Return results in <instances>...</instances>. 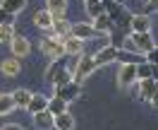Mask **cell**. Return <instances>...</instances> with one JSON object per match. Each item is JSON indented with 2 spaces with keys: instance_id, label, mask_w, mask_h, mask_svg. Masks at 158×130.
Here are the masks:
<instances>
[{
  "instance_id": "3957f363",
  "label": "cell",
  "mask_w": 158,
  "mask_h": 130,
  "mask_svg": "<svg viewBox=\"0 0 158 130\" xmlns=\"http://www.w3.org/2000/svg\"><path fill=\"white\" fill-rule=\"evenodd\" d=\"M41 53L50 60H62L65 58V48H62V41L55 36H46L41 39Z\"/></svg>"
},
{
  "instance_id": "2e32d148",
  "label": "cell",
  "mask_w": 158,
  "mask_h": 130,
  "mask_svg": "<svg viewBox=\"0 0 158 130\" xmlns=\"http://www.w3.org/2000/svg\"><path fill=\"white\" fill-rule=\"evenodd\" d=\"M53 128L55 130H74V116L65 111L60 116H53Z\"/></svg>"
},
{
  "instance_id": "4fadbf2b",
  "label": "cell",
  "mask_w": 158,
  "mask_h": 130,
  "mask_svg": "<svg viewBox=\"0 0 158 130\" xmlns=\"http://www.w3.org/2000/svg\"><path fill=\"white\" fill-rule=\"evenodd\" d=\"M50 31H53V36L55 39H67L69 36V22L65 20V17H53V27H50Z\"/></svg>"
},
{
  "instance_id": "30bf717a",
  "label": "cell",
  "mask_w": 158,
  "mask_h": 130,
  "mask_svg": "<svg viewBox=\"0 0 158 130\" xmlns=\"http://www.w3.org/2000/svg\"><path fill=\"white\" fill-rule=\"evenodd\" d=\"M129 29L134 31V34L151 31V17H148V15H132V17H129Z\"/></svg>"
},
{
  "instance_id": "4316f807",
  "label": "cell",
  "mask_w": 158,
  "mask_h": 130,
  "mask_svg": "<svg viewBox=\"0 0 158 130\" xmlns=\"http://www.w3.org/2000/svg\"><path fill=\"white\" fill-rule=\"evenodd\" d=\"M86 12H89L91 20H96L98 15H103V5L101 2H86Z\"/></svg>"
},
{
  "instance_id": "ac0fdd59",
  "label": "cell",
  "mask_w": 158,
  "mask_h": 130,
  "mask_svg": "<svg viewBox=\"0 0 158 130\" xmlns=\"http://www.w3.org/2000/svg\"><path fill=\"white\" fill-rule=\"evenodd\" d=\"M31 94H34V92L24 89V87H19V89H15V92H10V96H12V101H15V106H19V109H27V104H29Z\"/></svg>"
},
{
  "instance_id": "603a6c76",
  "label": "cell",
  "mask_w": 158,
  "mask_h": 130,
  "mask_svg": "<svg viewBox=\"0 0 158 130\" xmlns=\"http://www.w3.org/2000/svg\"><path fill=\"white\" fill-rule=\"evenodd\" d=\"M156 77V68L148 65V63H139L137 65V80H151Z\"/></svg>"
},
{
  "instance_id": "4dcf8cb0",
  "label": "cell",
  "mask_w": 158,
  "mask_h": 130,
  "mask_svg": "<svg viewBox=\"0 0 158 130\" xmlns=\"http://www.w3.org/2000/svg\"><path fill=\"white\" fill-rule=\"evenodd\" d=\"M84 2H101V0H84Z\"/></svg>"
},
{
  "instance_id": "d6986e66",
  "label": "cell",
  "mask_w": 158,
  "mask_h": 130,
  "mask_svg": "<svg viewBox=\"0 0 158 130\" xmlns=\"http://www.w3.org/2000/svg\"><path fill=\"white\" fill-rule=\"evenodd\" d=\"M46 10L53 17H65L67 12V0H46Z\"/></svg>"
},
{
  "instance_id": "83f0119b",
  "label": "cell",
  "mask_w": 158,
  "mask_h": 130,
  "mask_svg": "<svg viewBox=\"0 0 158 130\" xmlns=\"http://www.w3.org/2000/svg\"><path fill=\"white\" fill-rule=\"evenodd\" d=\"M156 58H158V48H151L148 53H144V63L153 65V68H156Z\"/></svg>"
},
{
  "instance_id": "8fae6325",
  "label": "cell",
  "mask_w": 158,
  "mask_h": 130,
  "mask_svg": "<svg viewBox=\"0 0 158 130\" xmlns=\"http://www.w3.org/2000/svg\"><path fill=\"white\" fill-rule=\"evenodd\" d=\"M48 109V96L46 94H31V99L29 104H27V111H29L31 116H36V113H41V111H46Z\"/></svg>"
},
{
  "instance_id": "7a4b0ae2",
  "label": "cell",
  "mask_w": 158,
  "mask_h": 130,
  "mask_svg": "<svg viewBox=\"0 0 158 130\" xmlns=\"http://www.w3.org/2000/svg\"><path fill=\"white\" fill-rule=\"evenodd\" d=\"M94 72H96V63H94V58H91V56H79V58H74V70H72V82L81 84V82L86 80V77H91Z\"/></svg>"
},
{
  "instance_id": "6da1fadb",
  "label": "cell",
  "mask_w": 158,
  "mask_h": 130,
  "mask_svg": "<svg viewBox=\"0 0 158 130\" xmlns=\"http://www.w3.org/2000/svg\"><path fill=\"white\" fill-rule=\"evenodd\" d=\"M120 48L144 56V53H148L151 48H156V41L151 36V31H144V34H134V31H132L127 39H125V46H120Z\"/></svg>"
},
{
  "instance_id": "484cf974",
  "label": "cell",
  "mask_w": 158,
  "mask_h": 130,
  "mask_svg": "<svg viewBox=\"0 0 158 130\" xmlns=\"http://www.w3.org/2000/svg\"><path fill=\"white\" fill-rule=\"evenodd\" d=\"M62 68V60H50V65H48V70L43 72V80L46 82H53V77H55V72Z\"/></svg>"
},
{
  "instance_id": "5b68a950",
  "label": "cell",
  "mask_w": 158,
  "mask_h": 130,
  "mask_svg": "<svg viewBox=\"0 0 158 130\" xmlns=\"http://www.w3.org/2000/svg\"><path fill=\"white\" fill-rule=\"evenodd\" d=\"M137 84H139V99L148 101L156 109V92H158L156 77H151V80H137Z\"/></svg>"
},
{
  "instance_id": "8992f818",
  "label": "cell",
  "mask_w": 158,
  "mask_h": 130,
  "mask_svg": "<svg viewBox=\"0 0 158 130\" xmlns=\"http://www.w3.org/2000/svg\"><path fill=\"white\" fill-rule=\"evenodd\" d=\"M69 36H74V39H79L81 43H84V41L94 39L96 31H94V27H91V22H74V24H69Z\"/></svg>"
},
{
  "instance_id": "9c48e42d",
  "label": "cell",
  "mask_w": 158,
  "mask_h": 130,
  "mask_svg": "<svg viewBox=\"0 0 158 130\" xmlns=\"http://www.w3.org/2000/svg\"><path fill=\"white\" fill-rule=\"evenodd\" d=\"M0 72L5 75V77H17L22 72V63L19 58H12V56H7V58L0 60Z\"/></svg>"
},
{
  "instance_id": "d4e9b609",
  "label": "cell",
  "mask_w": 158,
  "mask_h": 130,
  "mask_svg": "<svg viewBox=\"0 0 158 130\" xmlns=\"http://www.w3.org/2000/svg\"><path fill=\"white\" fill-rule=\"evenodd\" d=\"M17 34H15V24H2L0 27V43H7L10 46V41L15 39Z\"/></svg>"
},
{
  "instance_id": "7c38bea8",
  "label": "cell",
  "mask_w": 158,
  "mask_h": 130,
  "mask_svg": "<svg viewBox=\"0 0 158 130\" xmlns=\"http://www.w3.org/2000/svg\"><path fill=\"white\" fill-rule=\"evenodd\" d=\"M31 22H34V27H36V29L50 31V27H53V15H50L48 10H36Z\"/></svg>"
},
{
  "instance_id": "277c9868",
  "label": "cell",
  "mask_w": 158,
  "mask_h": 130,
  "mask_svg": "<svg viewBox=\"0 0 158 130\" xmlns=\"http://www.w3.org/2000/svg\"><path fill=\"white\" fill-rule=\"evenodd\" d=\"M79 94H81V84H77V82H67V84H62V87H53V96L62 99L65 104L77 101Z\"/></svg>"
},
{
  "instance_id": "44dd1931",
  "label": "cell",
  "mask_w": 158,
  "mask_h": 130,
  "mask_svg": "<svg viewBox=\"0 0 158 130\" xmlns=\"http://www.w3.org/2000/svg\"><path fill=\"white\" fill-rule=\"evenodd\" d=\"M34 123H36V128H43V130L53 128V113L41 111V113H36V116H34Z\"/></svg>"
},
{
  "instance_id": "9a60e30c",
  "label": "cell",
  "mask_w": 158,
  "mask_h": 130,
  "mask_svg": "<svg viewBox=\"0 0 158 130\" xmlns=\"http://www.w3.org/2000/svg\"><path fill=\"white\" fill-rule=\"evenodd\" d=\"M62 48H65V56H72V58H79L81 56V51H84V43L74 36H67V39H62Z\"/></svg>"
},
{
  "instance_id": "cb8c5ba5",
  "label": "cell",
  "mask_w": 158,
  "mask_h": 130,
  "mask_svg": "<svg viewBox=\"0 0 158 130\" xmlns=\"http://www.w3.org/2000/svg\"><path fill=\"white\" fill-rule=\"evenodd\" d=\"M67 82H72V75H69V70L62 65V68L55 72V77H53V82H50V84H53V87H62V84H67Z\"/></svg>"
},
{
  "instance_id": "5bb4252c",
  "label": "cell",
  "mask_w": 158,
  "mask_h": 130,
  "mask_svg": "<svg viewBox=\"0 0 158 130\" xmlns=\"http://www.w3.org/2000/svg\"><path fill=\"white\" fill-rule=\"evenodd\" d=\"M91 27H94V31L96 34H103V36H110V31H113V22H110V17L103 12V15H98L96 20L91 22Z\"/></svg>"
},
{
  "instance_id": "e0dca14e",
  "label": "cell",
  "mask_w": 158,
  "mask_h": 130,
  "mask_svg": "<svg viewBox=\"0 0 158 130\" xmlns=\"http://www.w3.org/2000/svg\"><path fill=\"white\" fill-rule=\"evenodd\" d=\"M27 5H29V0H2V2H0V7L5 12H10V15H15V17H17Z\"/></svg>"
},
{
  "instance_id": "ba28073f",
  "label": "cell",
  "mask_w": 158,
  "mask_h": 130,
  "mask_svg": "<svg viewBox=\"0 0 158 130\" xmlns=\"http://www.w3.org/2000/svg\"><path fill=\"white\" fill-rule=\"evenodd\" d=\"M10 48H12V58H27L31 53V41L27 36H15L10 41Z\"/></svg>"
},
{
  "instance_id": "f546056e",
  "label": "cell",
  "mask_w": 158,
  "mask_h": 130,
  "mask_svg": "<svg viewBox=\"0 0 158 130\" xmlns=\"http://www.w3.org/2000/svg\"><path fill=\"white\" fill-rule=\"evenodd\" d=\"M0 130H24V125H19V123H5Z\"/></svg>"
},
{
  "instance_id": "52a82bcc",
  "label": "cell",
  "mask_w": 158,
  "mask_h": 130,
  "mask_svg": "<svg viewBox=\"0 0 158 130\" xmlns=\"http://www.w3.org/2000/svg\"><path fill=\"white\" fill-rule=\"evenodd\" d=\"M132 82H137V65L134 63H125L118 72V87L120 89H127Z\"/></svg>"
},
{
  "instance_id": "7402d4cb",
  "label": "cell",
  "mask_w": 158,
  "mask_h": 130,
  "mask_svg": "<svg viewBox=\"0 0 158 130\" xmlns=\"http://www.w3.org/2000/svg\"><path fill=\"white\" fill-rule=\"evenodd\" d=\"M15 109H17V106H15L12 96H10V94H2V92H0V116H10Z\"/></svg>"
},
{
  "instance_id": "f1b7e54d",
  "label": "cell",
  "mask_w": 158,
  "mask_h": 130,
  "mask_svg": "<svg viewBox=\"0 0 158 130\" xmlns=\"http://www.w3.org/2000/svg\"><path fill=\"white\" fill-rule=\"evenodd\" d=\"M12 22H15V15H10V12H5L0 7V27L2 24H12Z\"/></svg>"
},
{
  "instance_id": "ffe728a7",
  "label": "cell",
  "mask_w": 158,
  "mask_h": 130,
  "mask_svg": "<svg viewBox=\"0 0 158 130\" xmlns=\"http://www.w3.org/2000/svg\"><path fill=\"white\" fill-rule=\"evenodd\" d=\"M67 106L69 104H65V101L62 99H58V96H50L48 99V113H53V116H60V113H65V111H67Z\"/></svg>"
}]
</instances>
